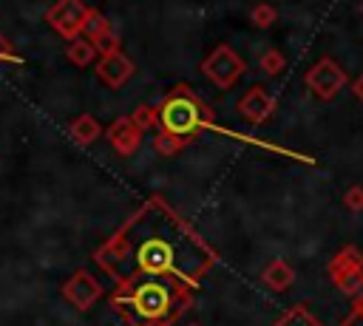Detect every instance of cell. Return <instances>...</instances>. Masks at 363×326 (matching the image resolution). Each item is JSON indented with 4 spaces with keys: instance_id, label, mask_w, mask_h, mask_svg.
<instances>
[{
    "instance_id": "6da1fadb",
    "label": "cell",
    "mask_w": 363,
    "mask_h": 326,
    "mask_svg": "<svg viewBox=\"0 0 363 326\" xmlns=\"http://www.w3.org/2000/svg\"><path fill=\"white\" fill-rule=\"evenodd\" d=\"M94 261L113 281L153 275L176 278L199 289L218 264V255L187 218H182L164 198L156 196L147 198L105 241L102 249H96Z\"/></svg>"
},
{
    "instance_id": "7a4b0ae2",
    "label": "cell",
    "mask_w": 363,
    "mask_h": 326,
    "mask_svg": "<svg viewBox=\"0 0 363 326\" xmlns=\"http://www.w3.org/2000/svg\"><path fill=\"white\" fill-rule=\"evenodd\" d=\"M196 289L176 278L133 275L116 281L111 303L136 326H173L176 317L193 303Z\"/></svg>"
},
{
    "instance_id": "3957f363",
    "label": "cell",
    "mask_w": 363,
    "mask_h": 326,
    "mask_svg": "<svg viewBox=\"0 0 363 326\" xmlns=\"http://www.w3.org/2000/svg\"><path fill=\"white\" fill-rule=\"evenodd\" d=\"M156 128L184 142H193L201 130H218L213 125L210 105L190 85H176L164 94V99L156 105Z\"/></svg>"
},
{
    "instance_id": "277c9868",
    "label": "cell",
    "mask_w": 363,
    "mask_h": 326,
    "mask_svg": "<svg viewBox=\"0 0 363 326\" xmlns=\"http://www.w3.org/2000/svg\"><path fill=\"white\" fill-rule=\"evenodd\" d=\"M329 278L335 289L343 292L346 298L360 295L363 292V249L354 244L340 247L335 258L329 261Z\"/></svg>"
},
{
    "instance_id": "5b68a950",
    "label": "cell",
    "mask_w": 363,
    "mask_h": 326,
    "mask_svg": "<svg viewBox=\"0 0 363 326\" xmlns=\"http://www.w3.org/2000/svg\"><path fill=\"white\" fill-rule=\"evenodd\" d=\"M244 71H247L244 60H241V57H238V51H235V48H230L227 43L216 45V48L201 60V74H204L216 88H221V91L233 88V85L241 79V74H244Z\"/></svg>"
},
{
    "instance_id": "8992f818",
    "label": "cell",
    "mask_w": 363,
    "mask_h": 326,
    "mask_svg": "<svg viewBox=\"0 0 363 326\" xmlns=\"http://www.w3.org/2000/svg\"><path fill=\"white\" fill-rule=\"evenodd\" d=\"M303 82L320 102H329L346 88L349 79H346V71L332 57H320L315 65H309V71L303 74Z\"/></svg>"
},
{
    "instance_id": "52a82bcc",
    "label": "cell",
    "mask_w": 363,
    "mask_h": 326,
    "mask_svg": "<svg viewBox=\"0 0 363 326\" xmlns=\"http://www.w3.org/2000/svg\"><path fill=\"white\" fill-rule=\"evenodd\" d=\"M88 6L82 0H57L48 11H45V23L62 37V40H74L82 34V23H85Z\"/></svg>"
},
{
    "instance_id": "ba28073f",
    "label": "cell",
    "mask_w": 363,
    "mask_h": 326,
    "mask_svg": "<svg viewBox=\"0 0 363 326\" xmlns=\"http://www.w3.org/2000/svg\"><path fill=\"white\" fill-rule=\"evenodd\" d=\"M62 295H65L77 309H91V306L102 298V286H99V281H96L91 272L79 269V272H74V275L65 281Z\"/></svg>"
},
{
    "instance_id": "9c48e42d",
    "label": "cell",
    "mask_w": 363,
    "mask_h": 326,
    "mask_svg": "<svg viewBox=\"0 0 363 326\" xmlns=\"http://www.w3.org/2000/svg\"><path fill=\"white\" fill-rule=\"evenodd\" d=\"M94 68H96V77H99L108 88H122V85L133 77V71H136V65L130 62V57H125L122 51L102 54Z\"/></svg>"
},
{
    "instance_id": "30bf717a",
    "label": "cell",
    "mask_w": 363,
    "mask_h": 326,
    "mask_svg": "<svg viewBox=\"0 0 363 326\" xmlns=\"http://www.w3.org/2000/svg\"><path fill=\"white\" fill-rule=\"evenodd\" d=\"M238 113H241L250 125H264V122L275 113V99L267 94V88L252 85V88L238 99Z\"/></svg>"
},
{
    "instance_id": "8fae6325",
    "label": "cell",
    "mask_w": 363,
    "mask_h": 326,
    "mask_svg": "<svg viewBox=\"0 0 363 326\" xmlns=\"http://www.w3.org/2000/svg\"><path fill=\"white\" fill-rule=\"evenodd\" d=\"M105 136H108L111 147H113L119 156H133V153L139 150V145H142V130L130 122V116L113 119L111 128L105 130Z\"/></svg>"
},
{
    "instance_id": "7c38bea8",
    "label": "cell",
    "mask_w": 363,
    "mask_h": 326,
    "mask_svg": "<svg viewBox=\"0 0 363 326\" xmlns=\"http://www.w3.org/2000/svg\"><path fill=\"white\" fill-rule=\"evenodd\" d=\"M261 281H264V286H269L272 292H284V289L292 286V281H295V269H292L284 258H272V261L264 266Z\"/></svg>"
},
{
    "instance_id": "4fadbf2b",
    "label": "cell",
    "mask_w": 363,
    "mask_h": 326,
    "mask_svg": "<svg viewBox=\"0 0 363 326\" xmlns=\"http://www.w3.org/2000/svg\"><path fill=\"white\" fill-rule=\"evenodd\" d=\"M65 57H68V62L71 65H77V68H85V65H94L96 62V48H94V43L88 40V37H74V40H68V48H65Z\"/></svg>"
},
{
    "instance_id": "5bb4252c",
    "label": "cell",
    "mask_w": 363,
    "mask_h": 326,
    "mask_svg": "<svg viewBox=\"0 0 363 326\" xmlns=\"http://www.w3.org/2000/svg\"><path fill=\"white\" fill-rule=\"evenodd\" d=\"M272 326H326L309 306H303V303H295V306H289Z\"/></svg>"
},
{
    "instance_id": "9a60e30c",
    "label": "cell",
    "mask_w": 363,
    "mask_h": 326,
    "mask_svg": "<svg viewBox=\"0 0 363 326\" xmlns=\"http://www.w3.org/2000/svg\"><path fill=\"white\" fill-rule=\"evenodd\" d=\"M71 136H74V142H79V145H91V142H96L99 139V133H102V128H99V122L91 116V113H79L74 122H71Z\"/></svg>"
},
{
    "instance_id": "2e32d148",
    "label": "cell",
    "mask_w": 363,
    "mask_h": 326,
    "mask_svg": "<svg viewBox=\"0 0 363 326\" xmlns=\"http://www.w3.org/2000/svg\"><path fill=\"white\" fill-rule=\"evenodd\" d=\"M190 142H184V139H179V136H170V133H164V130H159L156 136H153V150L159 153V156H164V159H170V156H176L179 150H184Z\"/></svg>"
},
{
    "instance_id": "e0dca14e",
    "label": "cell",
    "mask_w": 363,
    "mask_h": 326,
    "mask_svg": "<svg viewBox=\"0 0 363 326\" xmlns=\"http://www.w3.org/2000/svg\"><path fill=\"white\" fill-rule=\"evenodd\" d=\"M258 68H261V74H267V77H278V74L286 68V57H284L278 48H267V51L261 54V60H258Z\"/></svg>"
},
{
    "instance_id": "ac0fdd59",
    "label": "cell",
    "mask_w": 363,
    "mask_h": 326,
    "mask_svg": "<svg viewBox=\"0 0 363 326\" xmlns=\"http://www.w3.org/2000/svg\"><path fill=\"white\" fill-rule=\"evenodd\" d=\"M250 20H252L255 28H269V26H275L278 11H275L272 3H255V6L250 9Z\"/></svg>"
},
{
    "instance_id": "d6986e66",
    "label": "cell",
    "mask_w": 363,
    "mask_h": 326,
    "mask_svg": "<svg viewBox=\"0 0 363 326\" xmlns=\"http://www.w3.org/2000/svg\"><path fill=\"white\" fill-rule=\"evenodd\" d=\"M105 28H111L108 17H105L102 11H96V9H88V14H85V23H82V37L94 40V37H99Z\"/></svg>"
},
{
    "instance_id": "ffe728a7",
    "label": "cell",
    "mask_w": 363,
    "mask_h": 326,
    "mask_svg": "<svg viewBox=\"0 0 363 326\" xmlns=\"http://www.w3.org/2000/svg\"><path fill=\"white\" fill-rule=\"evenodd\" d=\"M130 122L145 133V130H153L156 128V105H139L133 113H130Z\"/></svg>"
},
{
    "instance_id": "44dd1931",
    "label": "cell",
    "mask_w": 363,
    "mask_h": 326,
    "mask_svg": "<svg viewBox=\"0 0 363 326\" xmlns=\"http://www.w3.org/2000/svg\"><path fill=\"white\" fill-rule=\"evenodd\" d=\"M94 43V48H96V54L102 57V54H113V51H119V34L113 31V28H105L99 37H94L91 40Z\"/></svg>"
},
{
    "instance_id": "7402d4cb",
    "label": "cell",
    "mask_w": 363,
    "mask_h": 326,
    "mask_svg": "<svg viewBox=\"0 0 363 326\" xmlns=\"http://www.w3.org/2000/svg\"><path fill=\"white\" fill-rule=\"evenodd\" d=\"M343 204H346V210H352V213H363V187H360V184H352V187L343 193Z\"/></svg>"
},
{
    "instance_id": "603a6c76",
    "label": "cell",
    "mask_w": 363,
    "mask_h": 326,
    "mask_svg": "<svg viewBox=\"0 0 363 326\" xmlns=\"http://www.w3.org/2000/svg\"><path fill=\"white\" fill-rule=\"evenodd\" d=\"M340 326H363V292L354 295V303H352V309H349V315L343 317Z\"/></svg>"
},
{
    "instance_id": "cb8c5ba5",
    "label": "cell",
    "mask_w": 363,
    "mask_h": 326,
    "mask_svg": "<svg viewBox=\"0 0 363 326\" xmlns=\"http://www.w3.org/2000/svg\"><path fill=\"white\" fill-rule=\"evenodd\" d=\"M6 60H17V57H14V51H11V45L6 43V37L0 34V62H6Z\"/></svg>"
},
{
    "instance_id": "d4e9b609",
    "label": "cell",
    "mask_w": 363,
    "mask_h": 326,
    "mask_svg": "<svg viewBox=\"0 0 363 326\" xmlns=\"http://www.w3.org/2000/svg\"><path fill=\"white\" fill-rule=\"evenodd\" d=\"M352 91H354V96H357V99L363 102V74H360V77H357V79L352 82Z\"/></svg>"
},
{
    "instance_id": "484cf974",
    "label": "cell",
    "mask_w": 363,
    "mask_h": 326,
    "mask_svg": "<svg viewBox=\"0 0 363 326\" xmlns=\"http://www.w3.org/2000/svg\"><path fill=\"white\" fill-rule=\"evenodd\" d=\"M360 11H363V3H360Z\"/></svg>"
},
{
    "instance_id": "4316f807",
    "label": "cell",
    "mask_w": 363,
    "mask_h": 326,
    "mask_svg": "<svg viewBox=\"0 0 363 326\" xmlns=\"http://www.w3.org/2000/svg\"><path fill=\"white\" fill-rule=\"evenodd\" d=\"M190 326H199V323H190Z\"/></svg>"
}]
</instances>
